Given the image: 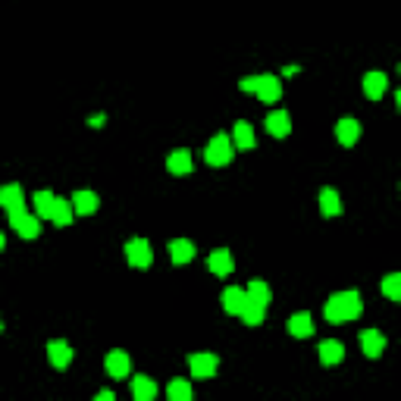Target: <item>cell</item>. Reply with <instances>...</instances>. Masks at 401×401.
<instances>
[{"label":"cell","mask_w":401,"mask_h":401,"mask_svg":"<svg viewBox=\"0 0 401 401\" xmlns=\"http://www.w3.org/2000/svg\"><path fill=\"white\" fill-rule=\"evenodd\" d=\"M50 223H54V226H69V223H72V204H69L66 197H54Z\"/></svg>","instance_id":"obj_25"},{"label":"cell","mask_w":401,"mask_h":401,"mask_svg":"<svg viewBox=\"0 0 401 401\" xmlns=\"http://www.w3.org/2000/svg\"><path fill=\"white\" fill-rule=\"evenodd\" d=\"M335 138H339L345 148H351V144L360 138V123L351 119V116H342L339 123H335Z\"/></svg>","instance_id":"obj_17"},{"label":"cell","mask_w":401,"mask_h":401,"mask_svg":"<svg viewBox=\"0 0 401 401\" xmlns=\"http://www.w3.org/2000/svg\"><path fill=\"white\" fill-rule=\"evenodd\" d=\"M254 95L260 97L264 104H276L279 97H282V82H279V75H257V88H254Z\"/></svg>","instance_id":"obj_7"},{"label":"cell","mask_w":401,"mask_h":401,"mask_svg":"<svg viewBox=\"0 0 401 401\" xmlns=\"http://www.w3.org/2000/svg\"><path fill=\"white\" fill-rule=\"evenodd\" d=\"M317 351H320V364H326V367L329 364H339V360L345 358V345H342L339 339H323Z\"/></svg>","instance_id":"obj_19"},{"label":"cell","mask_w":401,"mask_h":401,"mask_svg":"<svg viewBox=\"0 0 401 401\" xmlns=\"http://www.w3.org/2000/svg\"><path fill=\"white\" fill-rule=\"evenodd\" d=\"M364 313V301H360L358 288H345V292H333L323 304V317L329 323H345V320H358Z\"/></svg>","instance_id":"obj_1"},{"label":"cell","mask_w":401,"mask_h":401,"mask_svg":"<svg viewBox=\"0 0 401 401\" xmlns=\"http://www.w3.org/2000/svg\"><path fill=\"white\" fill-rule=\"evenodd\" d=\"M245 298L251 301V304H260V307H266L273 301V292H270V286L266 282H260V279H254L251 286L245 288Z\"/></svg>","instance_id":"obj_24"},{"label":"cell","mask_w":401,"mask_h":401,"mask_svg":"<svg viewBox=\"0 0 401 401\" xmlns=\"http://www.w3.org/2000/svg\"><path fill=\"white\" fill-rule=\"evenodd\" d=\"M166 398L170 401H195V395H191V382L173 380L170 386H166Z\"/></svg>","instance_id":"obj_27"},{"label":"cell","mask_w":401,"mask_h":401,"mask_svg":"<svg viewBox=\"0 0 401 401\" xmlns=\"http://www.w3.org/2000/svg\"><path fill=\"white\" fill-rule=\"evenodd\" d=\"M288 333L298 335V339H307V335H313V317L311 311H298L288 317Z\"/></svg>","instance_id":"obj_21"},{"label":"cell","mask_w":401,"mask_h":401,"mask_svg":"<svg viewBox=\"0 0 401 401\" xmlns=\"http://www.w3.org/2000/svg\"><path fill=\"white\" fill-rule=\"evenodd\" d=\"M219 301H223V307H226V313H242V307L248 304V298H245V288H238V286H229V288H223V295H219Z\"/></svg>","instance_id":"obj_20"},{"label":"cell","mask_w":401,"mask_h":401,"mask_svg":"<svg viewBox=\"0 0 401 401\" xmlns=\"http://www.w3.org/2000/svg\"><path fill=\"white\" fill-rule=\"evenodd\" d=\"M232 148H238V150H251L254 144H257V138H254V129H251V123L248 119H238L235 126H232Z\"/></svg>","instance_id":"obj_9"},{"label":"cell","mask_w":401,"mask_h":401,"mask_svg":"<svg viewBox=\"0 0 401 401\" xmlns=\"http://www.w3.org/2000/svg\"><path fill=\"white\" fill-rule=\"evenodd\" d=\"M264 313H266V307L251 304V301H248V304L242 307V313H238V317L245 320V326H260V323H264Z\"/></svg>","instance_id":"obj_28"},{"label":"cell","mask_w":401,"mask_h":401,"mask_svg":"<svg viewBox=\"0 0 401 401\" xmlns=\"http://www.w3.org/2000/svg\"><path fill=\"white\" fill-rule=\"evenodd\" d=\"M170 257H173V264H188V260H195V245H191L188 238H173Z\"/></svg>","instance_id":"obj_23"},{"label":"cell","mask_w":401,"mask_h":401,"mask_svg":"<svg viewBox=\"0 0 401 401\" xmlns=\"http://www.w3.org/2000/svg\"><path fill=\"white\" fill-rule=\"evenodd\" d=\"M207 266H211V273H217V276H232L235 257H232V251H226V248H217V251H211V257H207Z\"/></svg>","instance_id":"obj_12"},{"label":"cell","mask_w":401,"mask_h":401,"mask_svg":"<svg viewBox=\"0 0 401 401\" xmlns=\"http://www.w3.org/2000/svg\"><path fill=\"white\" fill-rule=\"evenodd\" d=\"M132 401H157V382L150 376H132Z\"/></svg>","instance_id":"obj_18"},{"label":"cell","mask_w":401,"mask_h":401,"mask_svg":"<svg viewBox=\"0 0 401 401\" xmlns=\"http://www.w3.org/2000/svg\"><path fill=\"white\" fill-rule=\"evenodd\" d=\"M320 213H323V217H339L342 213V197L333 185H323V188H320Z\"/></svg>","instance_id":"obj_16"},{"label":"cell","mask_w":401,"mask_h":401,"mask_svg":"<svg viewBox=\"0 0 401 401\" xmlns=\"http://www.w3.org/2000/svg\"><path fill=\"white\" fill-rule=\"evenodd\" d=\"M238 88H242V91H254V88H257V75H254V79H242V82H238Z\"/></svg>","instance_id":"obj_30"},{"label":"cell","mask_w":401,"mask_h":401,"mask_svg":"<svg viewBox=\"0 0 401 401\" xmlns=\"http://www.w3.org/2000/svg\"><path fill=\"white\" fill-rule=\"evenodd\" d=\"M266 132L270 135H276V138H286L288 132H292V116L286 113V110H270L266 113Z\"/></svg>","instance_id":"obj_10"},{"label":"cell","mask_w":401,"mask_h":401,"mask_svg":"<svg viewBox=\"0 0 401 401\" xmlns=\"http://www.w3.org/2000/svg\"><path fill=\"white\" fill-rule=\"evenodd\" d=\"M235 157V148H232V138L226 135V132H217V135L207 141V148H204V160L211 166H226Z\"/></svg>","instance_id":"obj_2"},{"label":"cell","mask_w":401,"mask_h":401,"mask_svg":"<svg viewBox=\"0 0 401 401\" xmlns=\"http://www.w3.org/2000/svg\"><path fill=\"white\" fill-rule=\"evenodd\" d=\"M0 207L7 211H16V207H26V195H22V185L19 182H10L0 188Z\"/></svg>","instance_id":"obj_22"},{"label":"cell","mask_w":401,"mask_h":401,"mask_svg":"<svg viewBox=\"0 0 401 401\" xmlns=\"http://www.w3.org/2000/svg\"><path fill=\"white\" fill-rule=\"evenodd\" d=\"M191 166H195V160H191L188 148H176L170 157H166V170H170L173 176H188Z\"/></svg>","instance_id":"obj_11"},{"label":"cell","mask_w":401,"mask_h":401,"mask_svg":"<svg viewBox=\"0 0 401 401\" xmlns=\"http://www.w3.org/2000/svg\"><path fill=\"white\" fill-rule=\"evenodd\" d=\"M104 367H107V373L113 376V380H126V376L132 373V358L126 351H119V348H113V351L104 358Z\"/></svg>","instance_id":"obj_6"},{"label":"cell","mask_w":401,"mask_h":401,"mask_svg":"<svg viewBox=\"0 0 401 401\" xmlns=\"http://www.w3.org/2000/svg\"><path fill=\"white\" fill-rule=\"evenodd\" d=\"M7 213H10V226H13L22 238H38V235H41V219L35 217V213H28L26 207H16V211H7Z\"/></svg>","instance_id":"obj_3"},{"label":"cell","mask_w":401,"mask_h":401,"mask_svg":"<svg viewBox=\"0 0 401 401\" xmlns=\"http://www.w3.org/2000/svg\"><path fill=\"white\" fill-rule=\"evenodd\" d=\"M126 260H129L135 270H144V266H150V260H154V251H150V242H148V238H129V242H126Z\"/></svg>","instance_id":"obj_4"},{"label":"cell","mask_w":401,"mask_h":401,"mask_svg":"<svg viewBox=\"0 0 401 401\" xmlns=\"http://www.w3.org/2000/svg\"><path fill=\"white\" fill-rule=\"evenodd\" d=\"M104 123H107V116H104V113H101V116H91V119H88V126H91V129H101Z\"/></svg>","instance_id":"obj_32"},{"label":"cell","mask_w":401,"mask_h":401,"mask_svg":"<svg viewBox=\"0 0 401 401\" xmlns=\"http://www.w3.org/2000/svg\"><path fill=\"white\" fill-rule=\"evenodd\" d=\"M217 367H219V358L211 351H197L188 358V370L195 380H211V376L217 373Z\"/></svg>","instance_id":"obj_5"},{"label":"cell","mask_w":401,"mask_h":401,"mask_svg":"<svg viewBox=\"0 0 401 401\" xmlns=\"http://www.w3.org/2000/svg\"><path fill=\"white\" fill-rule=\"evenodd\" d=\"M382 295H386L389 301H401V273H389V276L382 279Z\"/></svg>","instance_id":"obj_29"},{"label":"cell","mask_w":401,"mask_h":401,"mask_svg":"<svg viewBox=\"0 0 401 401\" xmlns=\"http://www.w3.org/2000/svg\"><path fill=\"white\" fill-rule=\"evenodd\" d=\"M0 333H3V320H0Z\"/></svg>","instance_id":"obj_34"},{"label":"cell","mask_w":401,"mask_h":401,"mask_svg":"<svg viewBox=\"0 0 401 401\" xmlns=\"http://www.w3.org/2000/svg\"><path fill=\"white\" fill-rule=\"evenodd\" d=\"M386 88H389V75L386 72L373 69V72L364 75V95H367L370 101H380V97L386 95Z\"/></svg>","instance_id":"obj_14"},{"label":"cell","mask_w":401,"mask_h":401,"mask_svg":"<svg viewBox=\"0 0 401 401\" xmlns=\"http://www.w3.org/2000/svg\"><path fill=\"white\" fill-rule=\"evenodd\" d=\"M360 348H364L367 358H380V354L386 351V335H382L380 329H364V333H360Z\"/></svg>","instance_id":"obj_15"},{"label":"cell","mask_w":401,"mask_h":401,"mask_svg":"<svg viewBox=\"0 0 401 401\" xmlns=\"http://www.w3.org/2000/svg\"><path fill=\"white\" fill-rule=\"evenodd\" d=\"M54 197L57 195H50V191H35V217L38 219H50V211H54Z\"/></svg>","instance_id":"obj_26"},{"label":"cell","mask_w":401,"mask_h":401,"mask_svg":"<svg viewBox=\"0 0 401 401\" xmlns=\"http://www.w3.org/2000/svg\"><path fill=\"white\" fill-rule=\"evenodd\" d=\"M48 358L57 370H66L69 364H72V348H69V342H63V339H50L48 342Z\"/></svg>","instance_id":"obj_8"},{"label":"cell","mask_w":401,"mask_h":401,"mask_svg":"<svg viewBox=\"0 0 401 401\" xmlns=\"http://www.w3.org/2000/svg\"><path fill=\"white\" fill-rule=\"evenodd\" d=\"M3 248H7V235H3V232H0V251H3Z\"/></svg>","instance_id":"obj_33"},{"label":"cell","mask_w":401,"mask_h":401,"mask_svg":"<svg viewBox=\"0 0 401 401\" xmlns=\"http://www.w3.org/2000/svg\"><path fill=\"white\" fill-rule=\"evenodd\" d=\"M69 204H72V213H82V217H88V213H95L97 211V195L91 188H79L72 197H69Z\"/></svg>","instance_id":"obj_13"},{"label":"cell","mask_w":401,"mask_h":401,"mask_svg":"<svg viewBox=\"0 0 401 401\" xmlns=\"http://www.w3.org/2000/svg\"><path fill=\"white\" fill-rule=\"evenodd\" d=\"M95 401H116V395L110 392V389H101V392L95 395Z\"/></svg>","instance_id":"obj_31"}]
</instances>
